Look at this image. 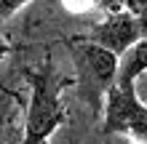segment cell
I'll use <instances>...</instances> for the list:
<instances>
[{
	"label": "cell",
	"instance_id": "obj_1",
	"mask_svg": "<svg viewBox=\"0 0 147 144\" xmlns=\"http://www.w3.org/2000/svg\"><path fill=\"white\" fill-rule=\"evenodd\" d=\"M27 83H30V104L24 112V133L19 144H48V139L67 120L62 94L67 83H72V78H62L56 72L54 54L46 51L43 64L27 72Z\"/></svg>",
	"mask_w": 147,
	"mask_h": 144
},
{
	"label": "cell",
	"instance_id": "obj_2",
	"mask_svg": "<svg viewBox=\"0 0 147 144\" xmlns=\"http://www.w3.org/2000/svg\"><path fill=\"white\" fill-rule=\"evenodd\" d=\"M70 59L75 70L72 86L78 88V96L102 117L105 99L120 75V56L86 38H75L70 43Z\"/></svg>",
	"mask_w": 147,
	"mask_h": 144
},
{
	"label": "cell",
	"instance_id": "obj_3",
	"mask_svg": "<svg viewBox=\"0 0 147 144\" xmlns=\"http://www.w3.org/2000/svg\"><path fill=\"white\" fill-rule=\"evenodd\" d=\"M102 133L128 136L134 144H147V104L136 96L134 83L118 80L110 88L102 109Z\"/></svg>",
	"mask_w": 147,
	"mask_h": 144
},
{
	"label": "cell",
	"instance_id": "obj_4",
	"mask_svg": "<svg viewBox=\"0 0 147 144\" xmlns=\"http://www.w3.org/2000/svg\"><path fill=\"white\" fill-rule=\"evenodd\" d=\"M147 35L142 29V24L136 21V16H131L128 11H112V13H105L102 19L91 27V32L86 35V40L96 43L102 48L112 51L115 56H123L134 43Z\"/></svg>",
	"mask_w": 147,
	"mask_h": 144
},
{
	"label": "cell",
	"instance_id": "obj_5",
	"mask_svg": "<svg viewBox=\"0 0 147 144\" xmlns=\"http://www.w3.org/2000/svg\"><path fill=\"white\" fill-rule=\"evenodd\" d=\"M144 72H147V35L120 56V75H118V80L134 83L136 86V80H139Z\"/></svg>",
	"mask_w": 147,
	"mask_h": 144
},
{
	"label": "cell",
	"instance_id": "obj_6",
	"mask_svg": "<svg viewBox=\"0 0 147 144\" xmlns=\"http://www.w3.org/2000/svg\"><path fill=\"white\" fill-rule=\"evenodd\" d=\"M102 11L112 13V11H128L136 16V21L142 24V29L147 32V0H102Z\"/></svg>",
	"mask_w": 147,
	"mask_h": 144
},
{
	"label": "cell",
	"instance_id": "obj_7",
	"mask_svg": "<svg viewBox=\"0 0 147 144\" xmlns=\"http://www.w3.org/2000/svg\"><path fill=\"white\" fill-rule=\"evenodd\" d=\"M62 3L72 13H86V11H94V8H102V0H62Z\"/></svg>",
	"mask_w": 147,
	"mask_h": 144
},
{
	"label": "cell",
	"instance_id": "obj_8",
	"mask_svg": "<svg viewBox=\"0 0 147 144\" xmlns=\"http://www.w3.org/2000/svg\"><path fill=\"white\" fill-rule=\"evenodd\" d=\"M30 0H0V21H8L13 13H19Z\"/></svg>",
	"mask_w": 147,
	"mask_h": 144
},
{
	"label": "cell",
	"instance_id": "obj_9",
	"mask_svg": "<svg viewBox=\"0 0 147 144\" xmlns=\"http://www.w3.org/2000/svg\"><path fill=\"white\" fill-rule=\"evenodd\" d=\"M105 144H134L128 136H105Z\"/></svg>",
	"mask_w": 147,
	"mask_h": 144
},
{
	"label": "cell",
	"instance_id": "obj_10",
	"mask_svg": "<svg viewBox=\"0 0 147 144\" xmlns=\"http://www.w3.org/2000/svg\"><path fill=\"white\" fill-rule=\"evenodd\" d=\"M8 54H11V46H8V40H3V38H0V59H3V56H8Z\"/></svg>",
	"mask_w": 147,
	"mask_h": 144
}]
</instances>
